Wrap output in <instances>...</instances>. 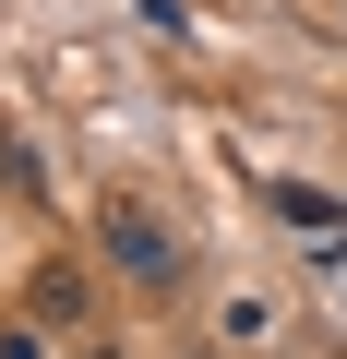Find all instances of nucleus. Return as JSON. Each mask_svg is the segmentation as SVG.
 <instances>
[{"label": "nucleus", "instance_id": "obj_4", "mask_svg": "<svg viewBox=\"0 0 347 359\" xmlns=\"http://www.w3.org/2000/svg\"><path fill=\"white\" fill-rule=\"evenodd\" d=\"M96 359H120V347H96Z\"/></svg>", "mask_w": 347, "mask_h": 359}, {"label": "nucleus", "instance_id": "obj_2", "mask_svg": "<svg viewBox=\"0 0 347 359\" xmlns=\"http://www.w3.org/2000/svg\"><path fill=\"white\" fill-rule=\"evenodd\" d=\"M275 216H287L299 240H347V204H335V192H275Z\"/></svg>", "mask_w": 347, "mask_h": 359}, {"label": "nucleus", "instance_id": "obj_3", "mask_svg": "<svg viewBox=\"0 0 347 359\" xmlns=\"http://www.w3.org/2000/svg\"><path fill=\"white\" fill-rule=\"evenodd\" d=\"M84 311V276H36V323H72Z\"/></svg>", "mask_w": 347, "mask_h": 359}, {"label": "nucleus", "instance_id": "obj_1", "mask_svg": "<svg viewBox=\"0 0 347 359\" xmlns=\"http://www.w3.org/2000/svg\"><path fill=\"white\" fill-rule=\"evenodd\" d=\"M96 240H108V264H120L132 287H180V240H168V216H156L144 192H108Z\"/></svg>", "mask_w": 347, "mask_h": 359}]
</instances>
